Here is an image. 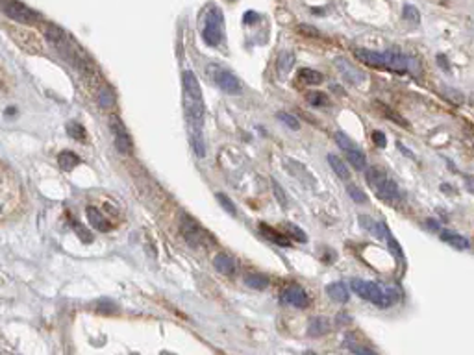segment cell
Instances as JSON below:
<instances>
[{
  "label": "cell",
  "instance_id": "obj_1",
  "mask_svg": "<svg viewBox=\"0 0 474 355\" xmlns=\"http://www.w3.org/2000/svg\"><path fill=\"white\" fill-rule=\"evenodd\" d=\"M356 58L363 61V63L376 67V69H387L393 72H406V70L413 69L415 61L404 54H396V52H376V50L367 48H356Z\"/></svg>",
  "mask_w": 474,
  "mask_h": 355
},
{
  "label": "cell",
  "instance_id": "obj_2",
  "mask_svg": "<svg viewBox=\"0 0 474 355\" xmlns=\"http://www.w3.org/2000/svg\"><path fill=\"white\" fill-rule=\"evenodd\" d=\"M367 182H369V185L372 187V191H375V194L380 200H384V202H387V204H393V206H396V204L400 202L398 185H396L394 180H391L389 174L385 172L384 168H380V167L369 168V170H367Z\"/></svg>",
  "mask_w": 474,
  "mask_h": 355
},
{
  "label": "cell",
  "instance_id": "obj_3",
  "mask_svg": "<svg viewBox=\"0 0 474 355\" xmlns=\"http://www.w3.org/2000/svg\"><path fill=\"white\" fill-rule=\"evenodd\" d=\"M350 287H352V291H354L358 296H361L363 300L372 301V303H376V306L382 307V309L393 306L394 301L398 300L396 291H393V289L384 291V289H380L376 283L360 280V277H354V280L350 281Z\"/></svg>",
  "mask_w": 474,
  "mask_h": 355
},
{
  "label": "cell",
  "instance_id": "obj_4",
  "mask_svg": "<svg viewBox=\"0 0 474 355\" xmlns=\"http://www.w3.org/2000/svg\"><path fill=\"white\" fill-rule=\"evenodd\" d=\"M222 26H224V15L217 6H211L206 13L204 30H202L204 43L210 46H217L222 39Z\"/></svg>",
  "mask_w": 474,
  "mask_h": 355
},
{
  "label": "cell",
  "instance_id": "obj_5",
  "mask_svg": "<svg viewBox=\"0 0 474 355\" xmlns=\"http://www.w3.org/2000/svg\"><path fill=\"white\" fill-rule=\"evenodd\" d=\"M335 137V143H337V146L341 148L344 152V158L348 159V163L352 165V167L356 168V170H363L365 167H367V158H365L363 150H361L358 144L352 141V139L346 135V133L343 132H337L334 135Z\"/></svg>",
  "mask_w": 474,
  "mask_h": 355
},
{
  "label": "cell",
  "instance_id": "obj_6",
  "mask_svg": "<svg viewBox=\"0 0 474 355\" xmlns=\"http://www.w3.org/2000/svg\"><path fill=\"white\" fill-rule=\"evenodd\" d=\"M210 76L213 80V84L224 91L228 94H241L243 93V85H241L239 78L234 72H230L228 69H222L219 65H210Z\"/></svg>",
  "mask_w": 474,
  "mask_h": 355
},
{
  "label": "cell",
  "instance_id": "obj_7",
  "mask_svg": "<svg viewBox=\"0 0 474 355\" xmlns=\"http://www.w3.org/2000/svg\"><path fill=\"white\" fill-rule=\"evenodd\" d=\"M182 235H184V239L187 241V244L193 248L204 246L206 242H208V239H210V235L189 217L182 218Z\"/></svg>",
  "mask_w": 474,
  "mask_h": 355
},
{
  "label": "cell",
  "instance_id": "obj_8",
  "mask_svg": "<svg viewBox=\"0 0 474 355\" xmlns=\"http://www.w3.org/2000/svg\"><path fill=\"white\" fill-rule=\"evenodd\" d=\"M2 10H4V13L8 15L10 19H13L15 22H20V24H34L35 20L39 19L35 11H32L30 8H26V6L20 4V2H13V0L4 2V4H2Z\"/></svg>",
  "mask_w": 474,
  "mask_h": 355
},
{
  "label": "cell",
  "instance_id": "obj_9",
  "mask_svg": "<svg viewBox=\"0 0 474 355\" xmlns=\"http://www.w3.org/2000/svg\"><path fill=\"white\" fill-rule=\"evenodd\" d=\"M182 84H184V100L191 102H204L202 98V89H200L198 78L193 70H184L182 76Z\"/></svg>",
  "mask_w": 474,
  "mask_h": 355
},
{
  "label": "cell",
  "instance_id": "obj_10",
  "mask_svg": "<svg viewBox=\"0 0 474 355\" xmlns=\"http://www.w3.org/2000/svg\"><path fill=\"white\" fill-rule=\"evenodd\" d=\"M111 128H113V133H115V148H117L120 154L130 156V154L134 152V143H132V137L124 130V126L115 118L113 122H111Z\"/></svg>",
  "mask_w": 474,
  "mask_h": 355
},
{
  "label": "cell",
  "instance_id": "obj_11",
  "mask_svg": "<svg viewBox=\"0 0 474 355\" xmlns=\"http://www.w3.org/2000/svg\"><path fill=\"white\" fill-rule=\"evenodd\" d=\"M282 300H284L285 303H289V306L296 307V309H306V307L310 306V298H308V294H306L300 287H289V289H285Z\"/></svg>",
  "mask_w": 474,
  "mask_h": 355
},
{
  "label": "cell",
  "instance_id": "obj_12",
  "mask_svg": "<svg viewBox=\"0 0 474 355\" xmlns=\"http://www.w3.org/2000/svg\"><path fill=\"white\" fill-rule=\"evenodd\" d=\"M335 65H337V69H339L341 76H343L346 82H350V84L360 85V84H363V82H365L363 74H361L358 69H354V67H352V65H350L346 59H343V58L335 59Z\"/></svg>",
  "mask_w": 474,
  "mask_h": 355
},
{
  "label": "cell",
  "instance_id": "obj_13",
  "mask_svg": "<svg viewBox=\"0 0 474 355\" xmlns=\"http://www.w3.org/2000/svg\"><path fill=\"white\" fill-rule=\"evenodd\" d=\"M441 241L448 242L450 246H454L456 250H469L470 242L467 237L459 235V233H454V232H448V230H443V232L439 233Z\"/></svg>",
  "mask_w": 474,
  "mask_h": 355
},
{
  "label": "cell",
  "instance_id": "obj_14",
  "mask_svg": "<svg viewBox=\"0 0 474 355\" xmlns=\"http://www.w3.org/2000/svg\"><path fill=\"white\" fill-rule=\"evenodd\" d=\"M326 294H328L334 301H337V303H346V301H348V289H346V285L341 283V281H335V283L326 285Z\"/></svg>",
  "mask_w": 474,
  "mask_h": 355
},
{
  "label": "cell",
  "instance_id": "obj_15",
  "mask_svg": "<svg viewBox=\"0 0 474 355\" xmlns=\"http://www.w3.org/2000/svg\"><path fill=\"white\" fill-rule=\"evenodd\" d=\"M213 266L217 268V272L224 274V276H234L235 272V261L226 253H217L213 259Z\"/></svg>",
  "mask_w": 474,
  "mask_h": 355
},
{
  "label": "cell",
  "instance_id": "obj_16",
  "mask_svg": "<svg viewBox=\"0 0 474 355\" xmlns=\"http://www.w3.org/2000/svg\"><path fill=\"white\" fill-rule=\"evenodd\" d=\"M85 215H87V220H89V224L95 227V230H98V232L110 230V224L106 222L104 215H102L96 207H87V209H85Z\"/></svg>",
  "mask_w": 474,
  "mask_h": 355
},
{
  "label": "cell",
  "instance_id": "obj_17",
  "mask_svg": "<svg viewBox=\"0 0 474 355\" xmlns=\"http://www.w3.org/2000/svg\"><path fill=\"white\" fill-rule=\"evenodd\" d=\"M330 331V324L325 316H315L308 324V335L310 337H322Z\"/></svg>",
  "mask_w": 474,
  "mask_h": 355
},
{
  "label": "cell",
  "instance_id": "obj_18",
  "mask_svg": "<svg viewBox=\"0 0 474 355\" xmlns=\"http://www.w3.org/2000/svg\"><path fill=\"white\" fill-rule=\"evenodd\" d=\"M293 65H294L293 52H282V54L278 56V61H276V69H278V74L282 76V78H285V76L291 72Z\"/></svg>",
  "mask_w": 474,
  "mask_h": 355
},
{
  "label": "cell",
  "instance_id": "obj_19",
  "mask_svg": "<svg viewBox=\"0 0 474 355\" xmlns=\"http://www.w3.org/2000/svg\"><path fill=\"white\" fill-rule=\"evenodd\" d=\"M325 80V76L320 72H317V70L313 69H300L298 72V78H296V82L302 85H317L320 84Z\"/></svg>",
  "mask_w": 474,
  "mask_h": 355
},
{
  "label": "cell",
  "instance_id": "obj_20",
  "mask_svg": "<svg viewBox=\"0 0 474 355\" xmlns=\"http://www.w3.org/2000/svg\"><path fill=\"white\" fill-rule=\"evenodd\" d=\"M58 163H60V167L63 168L65 172H70L72 168L80 165V158H78L74 152H70V150H63V152L58 156Z\"/></svg>",
  "mask_w": 474,
  "mask_h": 355
},
{
  "label": "cell",
  "instance_id": "obj_21",
  "mask_svg": "<svg viewBox=\"0 0 474 355\" xmlns=\"http://www.w3.org/2000/svg\"><path fill=\"white\" fill-rule=\"evenodd\" d=\"M328 163H330V167L334 168V172L337 174V176H339L341 180H348V178H350L348 167H346L343 159L337 158L335 154H328Z\"/></svg>",
  "mask_w": 474,
  "mask_h": 355
},
{
  "label": "cell",
  "instance_id": "obj_22",
  "mask_svg": "<svg viewBox=\"0 0 474 355\" xmlns=\"http://www.w3.org/2000/svg\"><path fill=\"white\" fill-rule=\"evenodd\" d=\"M260 230L261 233H263L267 239H270L272 242H276V244H280V246H289V241L285 239V235H282V233L275 232L270 226H265V224H260Z\"/></svg>",
  "mask_w": 474,
  "mask_h": 355
},
{
  "label": "cell",
  "instance_id": "obj_23",
  "mask_svg": "<svg viewBox=\"0 0 474 355\" xmlns=\"http://www.w3.org/2000/svg\"><path fill=\"white\" fill-rule=\"evenodd\" d=\"M245 283L250 287V289H256V291H263L269 285V277L261 276V274H248L245 277Z\"/></svg>",
  "mask_w": 474,
  "mask_h": 355
},
{
  "label": "cell",
  "instance_id": "obj_24",
  "mask_svg": "<svg viewBox=\"0 0 474 355\" xmlns=\"http://www.w3.org/2000/svg\"><path fill=\"white\" fill-rule=\"evenodd\" d=\"M306 100H308L311 106H319V108L330 104L328 96H326V93H322V91H310V93H306Z\"/></svg>",
  "mask_w": 474,
  "mask_h": 355
},
{
  "label": "cell",
  "instance_id": "obj_25",
  "mask_svg": "<svg viewBox=\"0 0 474 355\" xmlns=\"http://www.w3.org/2000/svg\"><path fill=\"white\" fill-rule=\"evenodd\" d=\"M98 104L100 108H111L115 104V94L110 87H102L98 91Z\"/></svg>",
  "mask_w": 474,
  "mask_h": 355
},
{
  "label": "cell",
  "instance_id": "obj_26",
  "mask_svg": "<svg viewBox=\"0 0 474 355\" xmlns=\"http://www.w3.org/2000/svg\"><path fill=\"white\" fill-rule=\"evenodd\" d=\"M346 192H348V196L354 200L356 204H360V206H363V204H367V194L363 192V189H360L358 185H348V189H346Z\"/></svg>",
  "mask_w": 474,
  "mask_h": 355
},
{
  "label": "cell",
  "instance_id": "obj_27",
  "mask_svg": "<svg viewBox=\"0 0 474 355\" xmlns=\"http://www.w3.org/2000/svg\"><path fill=\"white\" fill-rule=\"evenodd\" d=\"M191 143H193V150L196 152L198 158H204L206 146H204V135L202 133H191Z\"/></svg>",
  "mask_w": 474,
  "mask_h": 355
},
{
  "label": "cell",
  "instance_id": "obj_28",
  "mask_svg": "<svg viewBox=\"0 0 474 355\" xmlns=\"http://www.w3.org/2000/svg\"><path fill=\"white\" fill-rule=\"evenodd\" d=\"M67 133H69V137L76 139V141H85V135H87L84 126L78 122H70L69 126H67Z\"/></svg>",
  "mask_w": 474,
  "mask_h": 355
},
{
  "label": "cell",
  "instance_id": "obj_29",
  "mask_svg": "<svg viewBox=\"0 0 474 355\" xmlns=\"http://www.w3.org/2000/svg\"><path fill=\"white\" fill-rule=\"evenodd\" d=\"M215 198L219 200V204H220V206L224 207V209L230 213V215H232V217H235V215H237V211H235L234 204H232V200H230V198L226 196V194H222V192H217V194H215Z\"/></svg>",
  "mask_w": 474,
  "mask_h": 355
},
{
  "label": "cell",
  "instance_id": "obj_30",
  "mask_svg": "<svg viewBox=\"0 0 474 355\" xmlns=\"http://www.w3.org/2000/svg\"><path fill=\"white\" fill-rule=\"evenodd\" d=\"M270 182H272V191H275V196H276V200H278V204L282 207H287V196H285L284 189L280 187V183L276 182V180H270Z\"/></svg>",
  "mask_w": 474,
  "mask_h": 355
},
{
  "label": "cell",
  "instance_id": "obj_31",
  "mask_svg": "<svg viewBox=\"0 0 474 355\" xmlns=\"http://www.w3.org/2000/svg\"><path fill=\"white\" fill-rule=\"evenodd\" d=\"M276 117H278V120H282V122H284L285 126H289L291 130H298V128H300L298 120H296V118H294L293 115H289V113H282V111H280V113L276 115Z\"/></svg>",
  "mask_w": 474,
  "mask_h": 355
},
{
  "label": "cell",
  "instance_id": "obj_32",
  "mask_svg": "<svg viewBox=\"0 0 474 355\" xmlns=\"http://www.w3.org/2000/svg\"><path fill=\"white\" fill-rule=\"evenodd\" d=\"M404 17L408 20H413V22H419V11H417V8L411 4H406L404 6Z\"/></svg>",
  "mask_w": 474,
  "mask_h": 355
},
{
  "label": "cell",
  "instance_id": "obj_33",
  "mask_svg": "<svg viewBox=\"0 0 474 355\" xmlns=\"http://www.w3.org/2000/svg\"><path fill=\"white\" fill-rule=\"evenodd\" d=\"M285 227H287V232H291V235H293L294 239H296V241H300V242H306V241H308V237L304 235V232H302L300 227L293 226V224H287Z\"/></svg>",
  "mask_w": 474,
  "mask_h": 355
},
{
  "label": "cell",
  "instance_id": "obj_34",
  "mask_svg": "<svg viewBox=\"0 0 474 355\" xmlns=\"http://www.w3.org/2000/svg\"><path fill=\"white\" fill-rule=\"evenodd\" d=\"M360 224H361V227L363 230H369V232H372L375 233V230H376V222L372 220L370 217H360Z\"/></svg>",
  "mask_w": 474,
  "mask_h": 355
},
{
  "label": "cell",
  "instance_id": "obj_35",
  "mask_svg": "<svg viewBox=\"0 0 474 355\" xmlns=\"http://www.w3.org/2000/svg\"><path fill=\"white\" fill-rule=\"evenodd\" d=\"M387 244H389V250L394 253V257H398V259H400V257H402V250H400L398 242L394 241V239H393V237H391V235L387 237Z\"/></svg>",
  "mask_w": 474,
  "mask_h": 355
},
{
  "label": "cell",
  "instance_id": "obj_36",
  "mask_svg": "<svg viewBox=\"0 0 474 355\" xmlns=\"http://www.w3.org/2000/svg\"><path fill=\"white\" fill-rule=\"evenodd\" d=\"M372 141H375V144H376V146H380V148H384L385 144H387L385 133H382V132H375V133H372Z\"/></svg>",
  "mask_w": 474,
  "mask_h": 355
},
{
  "label": "cell",
  "instance_id": "obj_37",
  "mask_svg": "<svg viewBox=\"0 0 474 355\" xmlns=\"http://www.w3.org/2000/svg\"><path fill=\"white\" fill-rule=\"evenodd\" d=\"M74 226H76V230H78V237H80L82 241H84V242H91V235H87V230H85L84 226H80L78 222H74Z\"/></svg>",
  "mask_w": 474,
  "mask_h": 355
},
{
  "label": "cell",
  "instance_id": "obj_38",
  "mask_svg": "<svg viewBox=\"0 0 474 355\" xmlns=\"http://www.w3.org/2000/svg\"><path fill=\"white\" fill-rule=\"evenodd\" d=\"M352 351H354L356 355H376L375 351L369 350V348H360V346H358V348H352Z\"/></svg>",
  "mask_w": 474,
  "mask_h": 355
},
{
  "label": "cell",
  "instance_id": "obj_39",
  "mask_svg": "<svg viewBox=\"0 0 474 355\" xmlns=\"http://www.w3.org/2000/svg\"><path fill=\"white\" fill-rule=\"evenodd\" d=\"M254 22V20H258V13H254V11H248V13L245 15V22Z\"/></svg>",
  "mask_w": 474,
  "mask_h": 355
},
{
  "label": "cell",
  "instance_id": "obj_40",
  "mask_svg": "<svg viewBox=\"0 0 474 355\" xmlns=\"http://www.w3.org/2000/svg\"><path fill=\"white\" fill-rule=\"evenodd\" d=\"M304 355H315V353H313V351H306Z\"/></svg>",
  "mask_w": 474,
  "mask_h": 355
},
{
  "label": "cell",
  "instance_id": "obj_41",
  "mask_svg": "<svg viewBox=\"0 0 474 355\" xmlns=\"http://www.w3.org/2000/svg\"><path fill=\"white\" fill-rule=\"evenodd\" d=\"M0 2H2V0H0Z\"/></svg>",
  "mask_w": 474,
  "mask_h": 355
}]
</instances>
